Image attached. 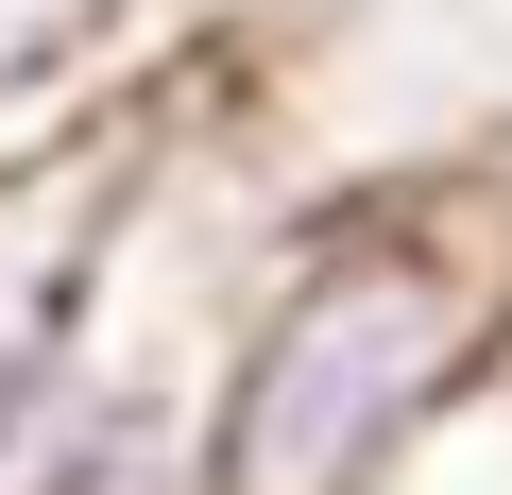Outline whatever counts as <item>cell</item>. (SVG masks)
<instances>
[{
	"label": "cell",
	"mask_w": 512,
	"mask_h": 495,
	"mask_svg": "<svg viewBox=\"0 0 512 495\" xmlns=\"http://www.w3.org/2000/svg\"><path fill=\"white\" fill-rule=\"evenodd\" d=\"M512 359V188L393 171L256 239V274L188 376L205 495H393L410 444Z\"/></svg>",
	"instance_id": "cell-1"
}]
</instances>
